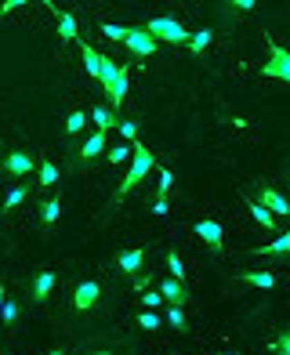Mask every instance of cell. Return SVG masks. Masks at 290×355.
<instances>
[{"label": "cell", "instance_id": "8d00e7d4", "mask_svg": "<svg viewBox=\"0 0 290 355\" xmlns=\"http://www.w3.org/2000/svg\"><path fill=\"white\" fill-rule=\"evenodd\" d=\"M15 8H26V0H8V4H0V15H8Z\"/></svg>", "mask_w": 290, "mask_h": 355}, {"label": "cell", "instance_id": "1f68e13d", "mask_svg": "<svg viewBox=\"0 0 290 355\" xmlns=\"http://www.w3.org/2000/svg\"><path fill=\"white\" fill-rule=\"evenodd\" d=\"M142 304H145V312H156L164 304V297H160V290H142Z\"/></svg>", "mask_w": 290, "mask_h": 355}, {"label": "cell", "instance_id": "f546056e", "mask_svg": "<svg viewBox=\"0 0 290 355\" xmlns=\"http://www.w3.org/2000/svg\"><path fill=\"white\" fill-rule=\"evenodd\" d=\"M120 69H123V66H117L112 58H105V55H102V76H99V84H102V87H109L112 80L120 76Z\"/></svg>", "mask_w": 290, "mask_h": 355}, {"label": "cell", "instance_id": "ac0fdd59", "mask_svg": "<svg viewBox=\"0 0 290 355\" xmlns=\"http://www.w3.org/2000/svg\"><path fill=\"white\" fill-rule=\"evenodd\" d=\"M55 19H58V37H62V40H76V33H80L76 15H69V11H55Z\"/></svg>", "mask_w": 290, "mask_h": 355}, {"label": "cell", "instance_id": "7c38bea8", "mask_svg": "<svg viewBox=\"0 0 290 355\" xmlns=\"http://www.w3.org/2000/svg\"><path fill=\"white\" fill-rule=\"evenodd\" d=\"M37 167V159L29 156V153H22V149H15V153H8V159H4V171L11 174V178H26L29 171Z\"/></svg>", "mask_w": 290, "mask_h": 355}, {"label": "cell", "instance_id": "e0dca14e", "mask_svg": "<svg viewBox=\"0 0 290 355\" xmlns=\"http://www.w3.org/2000/svg\"><path fill=\"white\" fill-rule=\"evenodd\" d=\"M29 196V185H22V182H15L11 189H8V196H4V203H0V214H11L15 207H19L22 200Z\"/></svg>", "mask_w": 290, "mask_h": 355}, {"label": "cell", "instance_id": "44dd1931", "mask_svg": "<svg viewBox=\"0 0 290 355\" xmlns=\"http://www.w3.org/2000/svg\"><path fill=\"white\" fill-rule=\"evenodd\" d=\"M247 211H250V218H254L257 225H262L265 232H272V229H276V218H272V214H268V211H265V207L257 203V200H247Z\"/></svg>", "mask_w": 290, "mask_h": 355}, {"label": "cell", "instance_id": "277c9868", "mask_svg": "<svg viewBox=\"0 0 290 355\" xmlns=\"http://www.w3.org/2000/svg\"><path fill=\"white\" fill-rule=\"evenodd\" d=\"M123 47L131 51L135 58H149V55H156L160 51V44L145 33V26H131L127 29V40H123Z\"/></svg>", "mask_w": 290, "mask_h": 355}, {"label": "cell", "instance_id": "8992f818", "mask_svg": "<svg viewBox=\"0 0 290 355\" xmlns=\"http://www.w3.org/2000/svg\"><path fill=\"white\" fill-rule=\"evenodd\" d=\"M55 283H58V272H51V268H40V272H33V276H29V301L44 304L47 297H51Z\"/></svg>", "mask_w": 290, "mask_h": 355}, {"label": "cell", "instance_id": "74e56055", "mask_svg": "<svg viewBox=\"0 0 290 355\" xmlns=\"http://www.w3.org/2000/svg\"><path fill=\"white\" fill-rule=\"evenodd\" d=\"M232 8H239V11H254L257 4H254V0H236V4Z\"/></svg>", "mask_w": 290, "mask_h": 355}, {"label": "cell", "instance_id": "9a60e30c", "mask_svg": "<svg viewBox=\"0 0 290 355\" xmlns=\"http://www.w3.org/2000/svg\"><path fill=\"white\" fill-rule=\"evenodd\" d=\"M102 153H105V135L94 131L84 145H80V164H91V159H99Z\"/></svg>", "mask_w": 290, "mask_h": 355}, {"label": "cell", "instance_id": "d590c367", "mask_svg": "<svg viewBox=\"0 0 290 355\" xmlns=\"http://www.w3.org/2000/svg\"><path fill=\"white\" fill-rule=\"evenodd\" d=\"M153 214H156V218L167 214V196H156V200H153Z\"/></svg>", "mask_w": 290, "mask_h": 355}, {"label": "cell", "instance_id": "836d02e7", "mask_svg": "<svg viewBox=\"0 0 290 355\" xmlns=\"http://www.w3.org/2000/svg\"><path fill=\"white\" fill-rule=\"evenodd\" d=\"M171 185H174V174H171V171H160V182H156V196H171Z\"/></svg>", "mask_w": 290, "mask_h": 355}, {"label": "cell", "instance_id": "7bdbcfd3", "mask_svg": "<svg viewBox=\"0 0 290 355\" xmlns=\"http://www.w3.org/2000/svg\"><path fill=\"white\" fill-rule=\"evenodd\" d=\"M0 171H4V164H0Z\"/></svg>", "mask_w": 290, "mask_h": 355}, {"label": "cell", "instance_id": "ab89813d", "mask_svg": "<svg viewBox=\"0 0 290 355\" xmlns=\"http://www.w3.org/2000/svg\"><path fill=\"white\" fill-rule=\"evenodd\" d=\"M4 301H8V290H4V283H0V309H4Z\"/></svg>", "mask_w": 290, "mask_h": 355}, {"label": "cell", "instance_id": "5bb4252c", "mask_svg": "<svg viewBox=\"0 0 290 355\" xmlns=\"http://www.w3.org/2000/svg\"><path fill=\"white\" fill-rule=\"evenodd\" d=\"M91 120H94V127H99L102 135H105V131H112V127L120 123V116H117V109H112V105H105V102L91 109Z\"/></svg>", "mask_w": 290, "mask_h": 355}, {"label": "cell", "instance_id": "5b68a950", "mask_svg": "<svg viewBox=\"0 0 290 355\" xmlns=\"http://www.w3.org/2000/svg\"><path fill=\"white\" fill-rule=\"evenodd\" d=\"M192 232H196L207 247H211V254H221L225 250V229H221V221L214 218H200L196 225H192Z\"/></svg>", "mask_w": 290, "mask_h": 355}, {"label": "cell", "instance_id": "2e32d148", "mask_svg": "<svg viewBox=\"0 0 290 355\" xmlns=\"http://www.w3.org/2000/svg\"><path fill=\"white\" fill-rule=\"evenodd\" d=\"M254 254L257 257H290V232L276 236L268 247H254Z\"/></svg>", "mask_w": 290, "mask_h": 355}, {"label": "cell", "instance_id": "b9f144b4", "mask_svg": "<svg viewBox=\"0 0 290 355\" xmlns=\"http://www.w3.org/2000/svg\"><path fill=\"white\" fill-rule=\"evenodd\" d=\"M221 355H236V352H221Z\"/></svg>", "mask_w": 290, "mask_h": 355}, {"label": "cell", "instance_id": "52a82bcc", "mask_svg": "<svg viewBox=\"0 0 290 355\" xmlns=\"http://www.w3.org/2000/svg\"><path fill=\"white\" fill-rule=\"evenodd\" d=\"M160 297H164V304L167 309H185L189 304V286L185 283H178V279H171V276H164L160 279Z\"/></svg>", "mask_w": 290, "mask_h": 355}, {"label": "cell", "instance_id": "ba28073f", "mask_svg": "<svg viewBox=\"0 0 290 355\" xmlns=\"http://www.w3.org/2000/svg\"><path fill=\"white\" fill-rule=\"evenodd\" d=\"M99 301H102V286L94 283V279H84L76 290H73V309L76 312H91V309H99Z\"/></svg>", "mask_w": 290, "mask_h": 355}, {"label": "cell", "instance_id": "83f0119b", "mask_svg": "<svg viewBox=\"0 0 290 355\" xmlns=\"http://www.w3.org/2000/svg\"><path fill=\"white\" fill-rule=\"evenodd\" d=\"M135 322H138V327H142L145 334H156L160 327H164V319H160L156 312H145V309H142V312L135 315Z\"/></svg>", "mask_w": 290, "mask_h": 355}, {"label": "cell", "instance_id": "60d3db41", "mask_svg": "<svg viewBox=\"0 0 290 355\" xmlns=\"http://www.w3.org/2000/svg\"><path fill=\"white\" fill-rule=\"evenodd\" d=\"M47 355H66V352H62V348H55V352H47Z\"/></svg>", "mask_w": 290, "mask_h": 355}, {"label": "cell", "instance_id": "484cf974", "mask_svg": "<svg viewBox=\"0 0 290 355\" xmlns=\"http://www.w3.org/2000/svg\"><path fill=\"white\" fill-rule=\"evenodd\" d=\"M164 322H167V327H171L174 334H189V319H185V312H182V309H167Z\"/></svg>", "mask_w": 290, "mask_h": 355}, {"label": "cell", "instance_id": "7402d4cb", "mask_svg": "<svg viewBox=\"0 0 290 355\" xmlns=\"http://www.w3.org/2000/svg\"><path fill=\"white\" fill-rule=\"evenodd\" d=\"M131 156H135V145H112V149L105 153V159H109V164L112 167H123V164H131Z\"/></svg>", "mask_w": 290, "mask_h": 355}, {"label": "cell", "instance_id": "f1b7e54d", "mask_svg": "<svg viewBox=\"0 0 290 355\" xmlns=\"http://www.w3.org/2000/svg\"><path fill=\"white\" fill-rule=\"evenodd\" d=\"M117 135H120L127 145H135V138H138V123H135L131 116H120V123H117Z\"/></svg>", "mask_w": 290, "mask_h": 355}, {"label": "cell", "instance_id": "4316f807", "mask_svg": "<svg viewBox=\"0 0 290 355\" xmlns=\"http://www.w3.org/2000/svg\"><path fill=\"white\" fill-rule=\"evenodd\" d=\"M87 127V112L84 109H76V112H69V120H66V138H76L80 131Z\"/></svg>", "mask_w": 290, "mask_h": 355}, {"label": "cell", "instance_id": "30bf717a", "mask_svg": "<svg viewBox=\"0 0 290 355\" xmlns=\"http://www.w3.org/2000/svg\"><path fill=\"white\" fill-rule=\"evenodd\" d=\"M117 268L127 272V276H142V268H145V247H131V250H120L117 254Z\"/></svg>", "mask_w": 290, "mask_h": 355}, {"label": "cell", "instance_id": "4fadbf2b", "mask_svg": "<svg viewBox=\"0 0 290 355\" xmlns=\"http://www.w3.org/2000/svg\"><path fill=\"white\" fill-rule=\"evenodd\" d=\"M127 84H131V73L120 69V76H117V80H112V84L105 87V105L120 109V105H123V98H127Z\"/></svg>", "mask_w": 290, "mask_h": 355}, {"label": "cell", "instance_id": "d4e9b609", "mask_svg": "<svg viewBox=\"0 0 290 355\" xmlns=\"http://www.w3.org/2000/svg\"><path fill=\"white\" fill-rule=\"evenodd\" d=\"M167 268H171V279H178V283H185V279H189L185 261H182V254H178V250H167Z\"/></svg>", "mask_w": 290, "mask_h": 355}, {"label": "cell", "instance_id": "8fae6325", "mask_svg": "<svg viewBox=\"0 0 290 355\" xmlns=\"http://www.w3.org/2000/svg\"><path fill=\"white\" fill-rule=\"evenodd\" d=\"M232 279L244 283V286H257V290H276V283H280L272 272H257V268H239Z\"/></svg>", "mask_w": 290, "mask_h": 355}, {"label": "cell", "instance_id": "cb8c5ba5", "mask_svg": "<svg viewBox=\"0 0 290 355\" xmlns=\"http://www.w3.org/2000/svg\"><path fill=\"white\" fill-rule=\"evenodd\" d=\"M62 218V200H44L40 203V225H55Z\"/></svg>", "mask_w": 290, "mask_h": 355}, {"label": "cell", "instance_id": "3957f363", "mask_svg": "<svg viewBox=\"0 0 290 355\" xmlns=\"http://www.w3.org/2000/svg\"><path fill=\"white\" fill-rule=\"evenodd\" d=\"M262 76L287 80V84H290V51H287L280 40H272V37H268V58H265V66H262Z\"/></svg>", "mask_w": 290, "mask_h": 355}, {"label": "cell", "instance_id": "4dcf8cb0", "mask_svg": "<svg viewBox=\"0 0 290 355\" xmlns=\"http://www.w3.org/2000/svg\"><path fill=\"white\" fill-rule=\"evenodd\" d=\"M207 44H211V29H200V33L189 37V51H192V55H203Z\"/></svg>", "mask_w": 290, "mask_h": 355}, {"label": "cell", "instance_id": "ffe728a7", "mask_svg": "<svg viewBox=\"0 0 290 355\" xmlns=\"http://www.w3.org/2000/svg\"><path fill=\"white\" fill-rule=\"evenodd\" d=\"M80 58H84V69L94 76V80H99L102 76V55L99 51H94V47L91 44H84V47H80Z\"/></svg>", "mask_w": 290, "mask_h": 355}, {"label": "cell", "instance_id": "f35d334b", "mask_svg": "<svg viewBox=\"0 0 290 355\" xmlns=\"http://www.w3.org/2000/svg\"><path fill=\"white\" fill-rule=\"evenodd\" d=\"M87 355H112V352H109V348H91Z\"/></svg>", "mask_w": 290, "mask_h": 355}, {"label": "cell", "instance_id": "603a6c76", "mask_svg": "<svg viewBox=\"0 0 290 355\" xmlns=\"http://www.w3.org/2000/svg\"><path fill=\"white\" fill-rule=\"evenodd\" d=\"M37 164H40V189H55V182H58L55 159H37Z\"/></svg>", "mask_w": 290, "mask_h": 355}, {"label": "cell", "instance_id": "6da1fadb", "mask_svg": "<svg viewBox=\"0 0 290 355\" xmlns=\"http://www.w3.org/2000/svg\"><path fill=\"white\" fill-rule=\"evenodd\" d=\"M153 167H156V156H153L149 149H145V145H138V141H135L131 167H127V174H123V185L117 189V196H112V207H117V203H123V196H127V192H131L138 182H145V174H149Z\"/></svg>", "mask_w": 290, "mask_h": 355}, {"label": "cell", "instance_id": "d6a6232c", "mask_svg": "<svg viewBox=\"0 0 290 355\" xmlns=\"http://www.w3.org/2000/svg\"><path fill=\"white\" fill-rule=\"evenodd\" d=\"M102 33H105L109 40H120V44H123V40H127V26H117V22H105V26H102Z\"/></svg>", "mask_w": 290, "mask_h": 355}, {"label": "cell", "instance_id": "7a4b0ae2", "mask_svg": "<svg viewBox=\"0 0 290 355\" xmlns=\"http://www.w3.org/2000/svg\"><path fill=\"white\" fill-rule=\"evenodd\" d=\"M145 33L156 44H189V37H192L178 19H167V15H156V19L145 22Z\"/></svg>", "mask_w": 290, "mask_h": 355}, {"label": "cell", "instance_id": "e575fe53", "mask_svg": "<svg viewBox=\"0 0 290 355\" xmlns=\"http://www.w3.org/2000/svg\"><path fill=\"white\" fill-rule=\"evenodd\" d=\"M272 355H290V330H283L276 341H272Z\"/></svg>", "mask_w": 290, "mask_h": 355}, {"label": "cell", "instance_id": "d6986e66", "mask_svg": "<svg viewBox=\"0 0 290 355\" xmlns=\"http://www.w3.org/2000/svg\"><path fill=\"white\" fill-rule=\"evenodd\" d=\"M19 319H22L19 301L8 297V301H4V309H0V327H4V330H15V327H19Z\"/></svg>", "mask_w": 290, "mask_h": 355}, {"label": "cell", "instance_id": "9c48e42d", "mask_svg": "<svg viewBox=\"0 0 290 355\" xmlns=\"http://www.w3.org/2000/svg\"><path fill=\"white\" fill-rule=\"evenodd\" d=\"M257 192H262V207L272 214V218H290V200L283 196L280 189L272 185H257Z\"/></svg>", "mask_w": 290, "mask_h": 355}]
</instances>
